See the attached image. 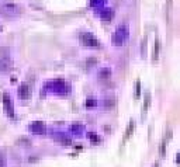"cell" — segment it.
<instances>
[{
    "label": "cell",
    "instance_id": "obj_1",
    "mask_svg": "<svg viewBox=\"0 0 180 167\" xmlns=\"http://www.w3.org/2000/svg\"><path fill=\"white\" fill-rule=\"evenodd\" d=\"M44 91H49L56 96H68L70 93V84L65 79H53L42 86V93Z\"/></svg>",
    "mask_w": 180,
    "mask_h": 167
},
{
    "label": "cell",
    "instance_id": "obj_2",
    "mask_svg": "<svg viewBox=\"0 0 180 167\" xmlns=\"http://www.w3.org/2000/svg\"><path fill=\"white\" fill-rule=\"evenodd\" d=\"M128 38H130V27H128V24L127 23L118 24L111 38L113 45L114 46H122L128 41Z\"/></svg>",
    "mask_w": 180,
    "mask_h": 167
},
{
    "label": "cell",
    "instance_id": "obj_3",
    "mask_svg": "<svg viewBox=\"0 0 180 167\" xmlns=\"http://www.w3.org/2000/svg\"><path fill=\"white\" fill-rule=\"evenodd\" d=\"M13 68L11 51L7 46H0V73H9Z\"/></svg>",
    "mask_w": 180,
    "mask_h": 167
},
{
    "label": "cell",
    "instance_id": "obj_4",
    "mask_svg": "<svg viewBox=\"0 0 180 167\" xmlns=\"http://www.w3.org/2000/svg\"><path fill=\"white\" fill-rule=\"evenodd\" d=\"M79 39H80V44L83 46H86V48H100L101 46V42L97 39V37H96L94 34L90 33V31L82 33Z\"/></svg>",
    "mask_w": 180,
    "mask_h": 167
},
{
    "label": "cell",
    "instance_id": "obj_5",
    "mask_svg": "<svg viewBox=\"0 0 180 167\" xmlns=\"http://www.w3.org/2000/svg\"><path fill=\"white\" fill-rule=\"evenodd\" d=\"M23 7L16 3H0V14L7 17H14L21 14Z\"/></svg>",
    "mask_w": 180,
    "mask_h": 167
},
{
    "label": "cell",
    "instance_id": "obj_6",
    "mask_svg": "<svg viewBox=\"0 0 180 167\" xmlns=\"http://www.w3.org/2000/svg\"><path fill=\"white\" fill-rule=\"evenodd\" d=\"M3 108H4V114L6 117L9 118H14V101L9 93H3Z\"/></svg>",
    "mask_w": 180,
    "mask_h": 167
},
{
    "label": "cell",
    "instance_id": "obj_7",
    "mask_svg": "<svg viewBox=\"0 0 180 167\" xmlns=\"http://www.w3.org/2000/svg\"><path fill=\"white\" fill-rule=\"evenodd\" d=\"M99 11H96V16L97 17H100L103 21H106V23H108V21H111L113 18L116 17V10L114 9H111V7H101V9H97Z\"/></svg>",
    "mask_w": 180,
    "mask_h": 167
},
{
    "label": "cell",
    "instance_id": "obj_8",
    "mask_svg": "<svg viewBox=\"0 0 180 167\" xmlns=\"http://www.w3.org/2000/svg\"><path fill=\"white\" fill-rule=\"evenodd\" d=\"M53 140L59 143L61 146H72L73 143V139H72V136L66 132H56V134L53 135Z\"/></svg>",
    "mask_w": 180,
    "mask_h": 167
},
{
    "label": "cell",
    "instance_id": "obj_9",
    "mask_svg": "<svg viewBox=\"0 0 180 167\" xmlns=\"http://www.w3.org/2000/svg\"><path fill=\"white\" fill-rule=\"evenodd\" d=\"M27 129H28V132H31V134L44 135L45 131H47V125L42 121H34V122H31V124L27 126Z\"/></svg>",
    "mask_w": 180,
    "mask_h": 167
},
{
    "label": "cell",
    "instance_id": "obj_10",
    "mask_svg": "<svg viewBox=\"0 0 180 167\" xmlns=\"http://www.w3.org/2000/svg\"><path fill=\"white\" fill-rule=\"evenodd\" d=\"M17 96H18L20 100L27 101V100L30 98V96H31V89H30V86H28L27 83H21V84L18 86V89H17Z\"/></svg>",
    "mask_w": 180,
    "mask_h": 167
},
{
    "label": "cell",
    "instance_id": "obj_11",
    "mask_svg": "<svg viewBox=\"0 0 180 167\" xmlns=\"http://www.w3.org/2000/svg\"><path fill=\"white\" fill-rule=\"evenodd\" d=\"M85 132V125L79 124V122H75L69 126V134L75 135V136H80V135Z\"/></svg>",
    "mask_w": 180,
    "mask_h": 167
},
{
    "label": "cell",
    "instance_id": "obj_12",
    "mask_svg": "<svg viewBox=\"0 0 180 167\" xmlns=\"http://www.w3.org/2000/svg\"><path fill=\"white\" fill-rule=\"evenodd\" d=\"M116 97L114 96H111V94H108V96H106V97L101 100V105L106 108V110H110V108H113L114 105H116Z\"/></svg>",
    "mask_w": 180,
    "mask_h": 167
},
{
    "label": "cell",
    "instance_id": "obj_13",
    "mask_svg": "<svg viewBox=\"0 0 180 167\" xmlns=\"http://www.w3.org/2000/svg\"><path fill=\"white\" fill-rule=\"evenodd\" d=\"M113 75V70L111 68H108V66H103V68H100V70L97 72V76L100 77V79H110Z\"/></svg>",
    "mask_w": 180,
    "mask_h": 167
},
{
    "label": "cell",
    "instance_id": "obj_14",
    "mask_svg": "<svg viewBox=\"0 0 180 167\" xmlns=\"http://www.w3.org/2000/svg\"><path fill=\"white\" fill-rule=\"evenodd\" d=\"M86 136H87V139L93 143V145H99V143H101V138L99 134H96V132H93V131H90V132H87L86 134Z\"/></svg>",
    "mask_w": 180,
    "mask_h": 167
},
{
    "label": "cell",
    "instance_id": "obj_15",
    "mask_svg": "<svg viewBox=\"0 0 180 167\" xmlns=\"http://www.w3.org/2000/svg\"><path fill=\"white\" fill-rule=\"evenodd\" d=\"M97 105H99V100H97V97L90 96V97L86 98V101H85V107L86 108H96Z\"/></svg>",
    "mask_w": 180,
    "mask_h": 167
},
{
    "label": "cell",
    "instance_id": "obj_16",
    "mask_svg": "<svg viewBox=\"0 0 180 167\" xmlns=\"http://www.w3.org/2000/svg\"><path fill=\"white\" fill-rule=\"evenodd\" d=\"M108 0H89V4L90 7H93V9H101V7H104V4H106Z\"/></svg>",
    "mask_w": 180,
    "mask_h": 167
},
{
    "label": "cell",
    "instance_id": "obj_17",
    "mask_svg": "<svg viewBox=\"0 0 180 167\" xmlns=\"http://www.w3.org/2000/svg\"><path fill=\"white\" fill-rule=\"evenodd\" d=\"M149 104H151V94L146 91V94H145V101H143V107H142V117H145L146 113H148Z\"/></svg>",
    "mask_w": 180,
    "mask_h": 167
},
{
    "label": "cell",
    "instance_id": "obj_18",
    "mask_svg": "<svg viewBox=\"0 0 180 167\" xmlns=\"http://www.w3.org/2000/svg\"><path fill=\"white\" fill-rule=\"evenodd\" d=\"M135 126H137L135 121H134V119H131V121H130V124H128L127 131H125V138H130V136L134 134V131H135Z\"/></svg>",
    "mask_w": 180,
    "mask_h": 167
},
{
    "label": "cell",
    "instance_id": "obj_19",
    "mask_svg": "<svg viewBox=\"0 0 180 167\" xmlns=\"http://www.w3.org/2000/svg\"><path fill=\"white\" fill-rule=\"evenodd\" d=\"M17 143H20V146H24V147H30V146L32 145V142H31L30 139H28V138H26V136H23V138H20Z\"/></svg>",
    "mask_w": 180,
    "mask_h": 167
},
{
    "label": "cell",
    "instance_id": "obj_20",
    "mask_svg": "<svg viewBox=\"0 0 180 167\" xmlns=\"http://www.w3.org/2000/svg\"><path fill=\"white\" fill-rule=\"evenodd\" d=\"M97 58H87L86 59V65H87V68H94V66H97Z\"/></svg>",
    "mask_w": 180,
    "mask_h": 167
},
{
    "label": "cell",
    "instance_id": "obj_21",
    "mask_svg": "<svg viewBox=\"0 0 180 167\" xmlns=\"http://www.w3.org/2000/svg\"><path fill=\"white\" fill-rule=\"evenodd\" d=\"M141 97V80H137L135 83V98Z\"/></svg>",
    "mask_w": 180,
    "mask_h": 167
},
{
    "label": "cell",
    "instance_id": "obj_22",
    "mask_svg": "<svg viewBox=\"0 0 180 167\" xmlns=\"http://www.w3.org/2000/svg\"><path fill=\"white\" fill-rule=\"evenodd\" d=\"M0 167H7V159L1 150H0Z\"/></svg>",
    "mask_w": 180,
    "mask_h": 167
},
{
    "label": "cell",
    "instance_id": "obj_23",
    "mask_svg": "<svg viewBox=\"0 0 180 167\" xmlns=\"http://www.w3.org/2000/svg\"><path fill=\"white\" fill-rule=\"evenodd\" d=\"M158 56H159V41L156 39L155 41V52H154V60H158Z\"/></svg>",
    "mask_w": 180,
    "mask_h": 167
},
{
    "label": "cell",
    "instance_id": "obj_24",
    "mask_svg": "<svg viewBox=\"0 0 180 167\" xmlns=\"http://www.w3.org/2000/svg\"><path fill=\"white\" fill-rule=\"evenodd\" d=\"M145 52H146V38H143V41H142V48H141L142 58H145Z\"/></svg>",
    "mask_w": 180,
    "mask_h": 167
},
{
    "label": "cell",
    "instance_id": "obj_25",
    "mask_svg": "<svg viewBox=\"0 0 180 167\" xmlns=\"http://www.w3.org/2000/svg\"><path fill=\"white\" fill-rule=\"evenodd\" d=\"M165 149H166V142H162V145H160V155L162 156H165Z\"/></svg>",
    "mask_w": 180,
    "mask_h": 167
},
{
    "label": "cell",
    "instance_id": "obj_26",
    "mask_svg": "<svg viewBox=\"0 0 180 167\" xmlns=\"http://www.w3.org/2000/svg\"><path fill=\"white\" fill-rule=\"evenodd\" d=\"M176 163H180V153L176 155Z\"/></svg>",
    "mask_w": 180,
    "mask_h": 167
},
{
    "label": "cell",
    "instance_id": "obj_27",
    "mask_svg": "<svg viewBox=\"0 0 180 167\" xmlns=\"http://www.w3.org/2000/svg\"><path fill=\"white\" fill-rule=\"evenodd\" d=\"M154 167H159V163H155V166Z\"/></svg>",
    "mask_w": 180,
    "mask_h": 167
},
{
    "label": "cell",
    "instance_id": "obj_28",
    "mask_svg": "<svg viewBox=\"0 0 180 167\" xmlns=\"http://www.w3.org/2000/svg\"><path fill=\"white\" fill-rule=\"evenodd\" d=\"M0 33H1V25H0Z\"/></svg>",
    "mask_w": 180,
    "mask_h": 167
}]
</instances>
